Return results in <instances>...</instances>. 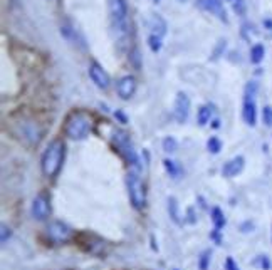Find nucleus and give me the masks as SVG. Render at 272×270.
Returning <instances> with one entry per match:
<instances>
[{"instance_id":"nucleus-12","label":"nucleus","mask_w":272,"mask_h":270,"mask_svg":"<svg viewBox=\"0 0 272 270\" xmlns=\"http://www.w3.org/2000/svg\"><path fill=\"white\" fill-rule=\"evenodd\" d=\"M136 86H138V82H136V79L133 76H124V78H121L116 84L118 96L124 101L131 99L136 93Z\"/></svg>"},{"instance_id":"nucleus-16","label":"nucleus","mask_w":272,"mask_h":270,"mask_svg":"<svg viewBox=\"0 0 272 270\" xmlns=\"http://www.w3.org/2000/svg\"><path fill=\"white\" fill-rule=\"evenodd\" d=\"M168 213H170V218L176 225L182 223V220H180V211H178V202H176L175 196H170V198H168Z\"/></svg>"},{"instance_id":"nucleus-20","label":"nucleus","mask_w":272,"mask_h":270,"mask_svg":"<svg viewBox=\"0 0 272 270\" xmlns=\"http://www.w3.org/2000/svg\"><path fill=\"white\" fill-rule=\"evenodd\" d=\"M207 148H208V151H210L212 155H219L220 149H222V141H220L217 136H212L210 140L207 141Z\"/></svg>"},{"instance_id":"nucleus-22","label":"nucleus","mask_w":272,"mask_h":270,"mask_svg":"<svg viewBox=\"0 0 272 270\" xmlns=\"http://www.w3.org/2000/svg\"><path fill=\"white\" fill-rule=\"evenodd\" d=\"M163 149L167 153H175L176 149H178V143H176V140L173 136H167L163 140Z\"/></svg>"},{"instance_id":"nucleus-27","label":"nucleus","mask_w":272,"mask_h":270,"mask_svg":"<svg viewBox=\"0 0 272 270\" xmlns=\"http://www.w3.org/2000/svg\"><path fill=\"white\" fill-rule=\"evenodd\" d=\"M234 10H235L237 14H244V12H245L244 2H242V0H235V2H234Z\"/></svg>"},{"instance_id":"nucleus-24","label":"nucleus","mask_w":272,"mask_h":270,"mask_svg":"<svg viewBox=\"0 0 272 270\" xmlns=\"http://www.w3.org/2000/svg\"><path fill=\"white\" fill-rule=\"evenodd\" d=\"M255 264L260 265V269H262V270H269L271 269V260L266 257V255H260V257L255 260Z\"/></svg>"},{"instance_id":"nucleus-2","label":"nucleus","mask_w":272,"mask_h":270,"mask_svg":"<svg viewBox=\"0 0 272 270\" xmlns=\"http://www.w3.org/2000/svg\"><path fill=\"white\" fill-rule=\"evenodd\" d=\"M108 12L111 31L116 32V41H123L128 35V5L126 0H108Z\"/></svg>"},{"instance_id":"nucleus-9","label":"nucleus","mask_w":272,"mask_h":270,"mask_svg":"<svg viewBox=\"0 0 272 270\" xmlns=\"http://www.w3.org/2000/svg\"><path fill=\"white\" fill-rule=\"evenodd\" d=\"M190 97L187 93H183V91H180L178 94H176L175 97V106H173V116L176 119V123H180V125H183V123L188 119V114H190Z\"/></svg>"},{"instance_id":"nucleus-32","label":"nucleus","mask_w":272,"mask_h":270,"mask_svg":"<svg viewBox=\"0 0 272 270\" xmlns=\"http://www.w3.org/2000/svg\"><path fill=\"white\" fill-rule=\"evenodd\" d=\"M175 270H178V269H175Z\"/></svg>"},{"instance_id":"nucleus-11","label":"nucleus","mask_w":272,"mask_h":270,"mask_svg":"<svg viewBox=\"0 0 272 270\" xmlns=\"http://www.w3.org/2000/svg\"><path fill=\"white\" fill-rule=\"evenodd\" d=\"M89 78L99 89H108L109 84H111V78H109L108 72L102 69V65H99L96 61L89 64Z\"/></svg>"},{"instance_id":"nucleus-25","label":"nucleus","mask_w":272,"mask_h":270,"mask_svg":"<svg viewBox=\"0 0 272 270\" xmlns=\"http://www.w3.org/2000/svg\"><path fill=\"white\" fill-rule=\"evenodd\" d=\"M2 230H0V233H2V237H0V240H2V243H7V240L10 238V237H12V230H10L9 227H7V225H2V227H0Z\"/></svg>"},{"instance_id":"nucleus-17","label":"nucleus","mask_w":272,"mask_h":270,"mask_svg":"<svg viewBox=\"0 0 272 270\" xmlns=\"http://www.w3.org/2000/svg\"><path fill=\"white\" fill-rule=\"evenodd\" d=\"M212 222H214V227L215 230H222L223 227H225V223H227V220H225V217H223V211L220 210L219 206H215L214 210H212Z\"/></svg>"},{"instance_id":"nucleus-28","label":"nucleus","mask_w":272,"mask_h":270,"mask_svg":"<svg viewBox=\"0 0 272 270\" xmlns=\"http://www.w3.org/2000/svg\"><path fill=\"white\" fill-rule=\"evenodd\" d=\"M225 46H227V41H225V39H222V41H219V47H217L215 52H214V59H217V57H219V54L222 52L223 49H225Z\"/></svg>"},{"instance_id":"nucleus-7","label":"nucleus","mask_w":272,"mask_h":270,"mask_svg":"<svg viewBox=\"0 0 272 270\" xmlns=\"http://www.w3.org/2000/svg\"><path fill=\"white\" fill-rule=\"evenodd\" d=\"M51 215V195L47 191H39L32 202V217L37 222L47 220Z\"/></svg>"},{"instance_id":"nucleus-15","label":"nucleus","mask_w":272,"mask_h":270,"mask_svg":"<svg viewBox=\"0 0 272 270\" xmlns=\"http://www.w3.org/2000/svg\"><path fill=\"white\" fill-rule=\"evenodd\" d=\"M266 56V47L262 44H254L251 49V63L252 64H260Z\"/></svg>"},{"instance_id":"nucleus-18","label":"nucleus","mask_w":272,"mask_h":270,"mask_svg":"<svg viewBox=\"0 0 272 270\" xmlns=\"http://www.w3.org/2000/svg\"><path fill=\"white\" fill-rule=\"evenodd\" d=\"M210 118H212V109L210 106H202L200 109H198L197 112V121L200 126H205L207 123H210Z\"/></svg>"},{"instance_id":"nucleus-19","label":"nucleus","mask_w":272,"mask_h":270,"mask_svg":"<svg viewBox=\"0 0 272 270\" xmlns=\"http://www.w3.org/2000/svg\"><path fill=\"white\" fill-rule=\"evenodd\" d=\"M210 257H212L210 250L202 252L200 258H198V269H200V270H208V267H210Z\"/></svg>"},{"instance_id":"nucleus-14","label":"nucleus","mask_w":272,"mask_h":270,"mask_svg":"<svg viewBox=\"0 0 272 270\" xmlns=\"http://www.w3.org/2000/svg\"><path fill=\"white\" fill-rule=\"evenodd\" d=\"M245 166V159L244 156H235V158L229 159V161L223 165L222 168V175L225 178H234L237 176L238 173H242V170H244Z\"/></svg>"},{"instance_id":"nucleus-30","label":"nucleus","mask_w":272,"mask_h":270,"mask_svg":"<svg viewBox=\"0 0 272 270\" xmlns=\"http://www.w3.org/2000/svg\"><path fill=\"white\" fill-rule=\"evenodd\" d=\"M178 2H187V0H178Z\"/></svg>"},{"instance_id":"nucleus-26","label":"nucleus","mask_w":272,"mask_h":270,"mask_svg":"<svg viewBox=\"0 0 272 270\" xmlns=\"http://www.w3.org/2000/svg\"><path fill=\"white\" fill-rule=\"evenodd\" d=\"M225 270H238V265L235 264V260L232 257H227L225 260Z\"/></svg>"},{"instance_id":"nucleus-10","label":"nucleus","mask_w":272,"mask_h":270,"mask_svg":"<svg viewBox=\"0 0 272 270\" xmlns=\"http://www.w3.org/2000/svg\"><path fill=\"white\" fill-rule=\"evenodd\" d=\"M197 7L200 10H204V12L215 16L217 19H220L222 22H229L225 7H223V0H197Z\"/></svg>"},{"instance_id":"nucleus-13","label":"nucleus","mask_w":272,"mask_h":270,"mask_svg":"<svg viewBox=\"0 0 272 270\" xmlns=\"http://www.w3.org/2000/svg\"><path fill=\"white\" fill-rule=\"evenodd\" d=\"M148 27H150V35H152V37H156L163 41V37L167 35L168 27H167V20H165L160 14H152V17H150V20H148Z\"/></svg>"},{"instance_id":"nucleus-6","label":"nucleus","mask_w":272,"mask_h":270,"mask_svg":"<svg viewBox=\"0 0 272 270\" xmlns=\"http://www.w3.org/2000/svg\"><path fill=\"white\" fill-rule=\"evenodd\" d=\"M113 143H115V146L118 148L119 155L123 156L130 165L138 168V156H136V151H135L133 144H131V140H130V134H128L126 131L118 129L115 133V136H113Z\"/></svg>"},{"instance_id":"nucleus-21","label":"nucleus","mask_w":272,"mask_h":270,"mask_svg":"<svg viewBox=\"0 0 272 270\" xmlns=\"http://www.w3.org/2000/svg\"><path fill=\"white\" fill-rule=\"evenodd\" d=\"M163 165H165V170L168 171V175H170L171 178H178V175H180V168L176 166V163L173 161V159H165L163 161Z\"/></svg>"},{"instance_id":"nucleus-31","label":"nucleus","mask_w":272,"mask_h":270,"mask_svg":"<svg viewBox=\"0 0 272 270\" xmlns=\"http://www.w3.org/2000/svg\"><path fill=\"white\" fill-rule=\"evenodd\" d=\"M153 2H160V0H153Z\"/></svg>"},{"instance_id":"nucleus-5","label":"nucleus","mask_w":272,"mask_h":270,"mask_svg":"<svg viewBox=\"0 0 272 270\" xmlns=\"http://www.w3.org/2000/svg\"><path fill=\"white\" fill-rule=\"evenodd\" d=\"M128 195H130V202L136 210H141L146 205V190L143 185L141 178L136 171H130L126 178Z\"/></svg>"},{"instance_id":"nucleus-1","label":"nucleus","mask_w":272,"mask_h":270,"mask_svg":"<svg viewBox=\"0 0 272 270\" xmlns=\"http://www.w3.org/2000/svg\"><path fill=\"white\" fill-rule=\"evenodd\" d=\"M64 156H66V143L62 140H54L51 141L49 146L46 148L42 155V161H40V166H42V173L46 175L47 178H54L61 170L62 163H64Z\"/></svg>"},{"instance_id":"nucleus-4","label":"nucleus","mask_w":272,"mask_h":270,"mask_svg":"<svg viewBox=\"0 0 272 270\" xmlns=\"http://www.w3.org/2000/svg\"><path fill=\"white\" fill-rule=\"evenodd\" d=\"M259 89V84L251 81L245 84L244 89V106H242V119L247 126L254 127L257 125V104H255V94Z\"/></svg>"},{"instance_id":"nucleus-29","label":"nucleus","mask_w":272,"mask_h":270,"mask_svg":"<svg viewBox=\"0 0 272 270\" xmlns=\"http://www.w3.org/2000/svg\"><path fill=\"white\" fill-rule=\"evenodd\" d=\"M116 116L121 119V123H126V118H124V114H123V112H121V111H118V112H116Z\"/></svg>"},{"instance_id":"nucleus-3","label":"nucleus","mask_w":272,"mask_h":270,"mask_svg":"<svg viewBox=\"0 0 272 270\" xmlns=\"http://www.w3.org/2000/svg\"><path fill=\"white\" fill-rule=\"evenodd\" d=\"M91 129V116L84 111H74L66 119L64 133L71 140H84Z\"/></svg>"},{"instance_id":"nucleus-8","label":"nucleus","mask_w":272,"mask_h":270,"mask_svg":"<svg viewBox=\"0 0 272 270\" xmlns=\"http://www.w3.org/2000/svg\"><path fill=\"white\" fill-rule=\"evenodd\" d=\"M47 237L56 243H64L72 237V228L66 225L64 222H51L47 227Z\"/></svg>"},{"instance_id":"nucleus-23","label":"nucleus","mask_w":272,"mask_h":270,"mask_svg":"<svg viewBox=\"0 0 272 270\" xmlns=\"http://www.w3.org/2000/svg\"><path fill=\"white\" fill-rule=\"evenodd\" d=\"M262 121L266 126H272V106H264L262 109Z\"/></svg>"}]
</instances>
